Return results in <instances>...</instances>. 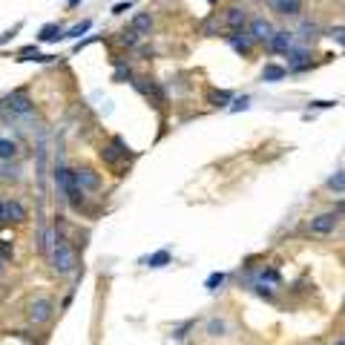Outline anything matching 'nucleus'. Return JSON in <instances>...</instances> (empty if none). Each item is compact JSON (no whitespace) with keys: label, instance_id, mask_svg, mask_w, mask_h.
Listing matches in <instances>:
<instances>
[{"label":"nucleus","instance_id":"f257e3e1","mask_svg":"<svg viewBox=\"0 0 345 345\" xmlns=\"http://www.w3.org/2000/svg\"><path fill=\"white\" fill-rule=\"evenodd\" d=\"M55 184H58V190L66 196V201L72 204V207H81L83 204V190L78 187V181H75V170H69V167H55Z\"/></svg>","mask_w":345,"mask_h":345},{"label":"nucleus","instance_id":"f03ea898","mask_svg":"<svg viewBox=\"0 0 345 345\" xmlns=\"http://www.w3.org/2000/svg\"><path fill=\"white\" fill-rule=\"evenodd\" d=\"M52 265L58 273H72V268H75V256L58 230H55V242H52Z\"/></svg>","mask_w":345,"mask_h":345},{"label":"nucleus","instance_id":"7ed1b4c3","mask_svg":"<svg viewBox=\"0 0 345 345\" xmlns=\"http://www.w3.org/2000/svg\"><path fill=\"white\" fill-rule=\"evenodd\" d=\"M337 225H340V213L334 210V213H322V216H316V219H311L308 230H311L313 236H328V233L337 230Z\"/></svg>","mask_w":345,"mask_h":345},{"label":"nucleus","instance_id":"20e7f679","mask_svg":"<svg viewBox=\"0 0 345 345\" xmlns=\"http://www.w3.org/2000/svg\"><path fill=\"white\" fill-rule=\"evenodd\" d=\"M55 308H52L49 299H35L32 305H29V319H32L35 325H43V322H49Z\"/></svg>","mask_w":345,"mask_h":345},{"label":"nucleus","instance_id":"39448f33","mask_svg":"<svg viewBox=\"0 0 345 345\" xmlns=\"http://www.w3.org/2000/svg\"><path fill=\"white\" fill-rule=\"evenodd\" d=\"M270 35H273V26H270L265 17H253V20H250V38H253V40L268 43V40H270Z\"/></svg>","mask_w":345,"mask_h":345},{"label":"nucleus","instance_id":"423d86ee","mask_svg":"<svg viewBox=\"0 0 345 345\" xmlns=\"http://www.w3.org/2000/svg\"><path fill=\"white\" fill-rule=\"evenodd\" d=\"M6 107H9L15 115H29L35 110V107H32V98H29L26 92H15L12 98L6 101Z\"/></svg>","mask_w":345,"mask_h":345},{"label":"nucleus","instance_id":"0eeeda50","mask_svg":"<svg viewBox=\"0 0 345 345\" xmlns=\"http://www.w3.org/2000/svg\"><path fill=\"white\" fill-rule=\"evenodd\" d=\"M268 43H270L273 52H291V46H294V32H285V29L282 32H273Z\"/></svg>","mask_w":345,"mask_h":345},{"label":"nucleus","instance_id":"6e6552de","mask_svg":"<svg viewBox=\"0 0 345 345\" xmlns=\"http://www.w3.org/2000/svg\"><path fill=\"white\" fill-rule=\"evenodd\" d=\"M270 6H273V12L285 17H296L302 12V0H270Z\"/></svg>","mask_w":345,"mask_h":345},{"label":"nucleus","instance_id":"1a4fd4ad","mask_svg":"<svg viewBox=\"0 0 345 345\" xmlns=\"http://www.w3.org/2000/svg\"><path fill=\"white\" fill-rule=\"evenodd\" d=\"M75 181H78L81 190H98L101 187L98 173H92V170H75Z\"/></svg>","mask_w":345,"mask_h":345},{"label":"nucleus","instance_id":"9d476101","mask_svg":"<svg viewBox=\"0 0 345 345\" xmlns=\"http://www.w3.org/2000/svg\"><path fill=\"white\" fill-rule=\"evenodd\" d=\"M58 38H64V29H61V23H46L40 35H38V40L40 43H52V40H58Z\"/></svg>","mask_w":345,"mask_h":345},{"label":"nucleus","instance_id":"9b49d317","mask_svg":"<svg viewBox=\"0 0 345 345\" xmlns=\"http://www.w3.org/2000/svg\"><path fill=\"white\" fill-rule=\"evenodd\" d=\"M150 26H153V17L147 12H138L132 17V32L135 35H150Z\"/></svg>","mask_w":345,"mask_h":345},{"label":"nucleus","instance_id":"f8f14e48","mask_svg":"<svg viewBox=\"0 0 345 345\" xmlns=\"http://www.w3.org/2000/svg\"><path fill=\"white\" fill-rule=\"evenodd\" d=\"M247 20V12L245 9H239V6H233V9H228V26L230 29H242Z\"/></svg>","mask_w":345,"mask_h":345},{"label":"nucleus","instance_id":"ddd939ff","mask_svg":"<svg viewBox=\"0 0 345 345\" xmlns=\"http://www.w3.org/2000/svg\"><path fill=\"white\" fill-rule=\"evenodd\" d=\"M6 219L9 222H23L26 219V207L20 201H6Z\"/></svg>","mask_w":345,"mask_h":345},{"label":"nucleus","instance_id":"4468645a","mask_svg":"<svg viewBox=\"0 0 345 345\" xmlns=\"http://www.w3.org/2000/svg\"><path fill=\"white\" fill-rule=\"evenodd\" d=\"M288 75V69L285 66H276V64H268L262 69V81H282Z\"/></svg>","mask_w":345,"mask_h":345},{"label":"nucleus","instance_id":"2eb2a0df","mask_svg":"<svg viewBox=\"0 0 345 345\" xmlns=\"http://www.w3.org/2000/svg\"><path fill=\"white\" fill-rule=\"evenodd\" d=\"M17 155V144L12 138H0V161H12Z\"/></svg>","mask_w":345,"mask_h":345},{"label":"nucleus","instance_id":"dca6fc26","mask_svg":"<svg viewBox=\"0 0 345 345\" xmlns=\"http://www.w3.org/2000/svg\"><path fill=\"white\" fill-rule=\"evenodd\" d=\"M305 66H308V52H305V49H294V52H291V66H288V69L299 72V69H305Z\"/></svg>","mask_w":345,"mask_h":345},{"label":"nucleus","instance_id":"f3484780","mask_svg":"<svg viewBox=\"0 0 345 345\" xmlns=\"http://www.w3.org/2000/svg\"><path fill=\"white\" fill-rule=\"evenodd\" d=\"M141 262L147 265V268H164V265L170 262V253H167V250H158V253H153V256L141 259Z\"/></svg>","mask_w":345,"mask_h":345},{"label":"nucleus","instance_id":"a211bd4d","mask_svg":"<svg viewBox=\"0 0 345 345\" xmlns=\"http://www.w3.org/2000/svg\"><path fill=\"white\" fill-rule=\"evenodd\" d=\"M328 190H334V193H345V170H340V173H334L328 181Z\"/></svg>","mask_w":345,"mask_h":345},{"label":"nucleus","instance_id":"6ab92c4d","mask_svg":"<svg viewBox=\"0 0 345 345\" xmlns=\"http://www.w3.org/2000/svg\"><path fill=\"white\" fill-rule=\"evenodd\" d=\"M230 43H233V49L242 52V55H250V38H239V35H230Z\"/></svg>","mask_w":345,"mask_h":345},{"label":"nucleus","instance_id":"aec40b11","mask_svg":"<svg viewBox=\"0 0 345 345\" xmlns=\"http://www.w3.org/2000/svg\"><path fill=\"white\" fill-rule=\"evenodd\" d=\"M89 26H92V23H89V20H83V23H78V26H72V29H69V32H66L64 38H81V35L86 32Z\"/></svg>","mask_w":345,"mask_h":345},{"label":"nucleus","instance_id":"412c9836","mask_svg":"<svg viewBox=\"0 0 345 345\" xmlns=\"http://www.w3.org/2000/svg\"><path fill=\"white\" fill-rule=\"evenodd\" d=\"M225 328H228V325H225V322H219V319H213V322L207 325L210 337H225Z\"/></svg>","mask_w":345,"mask_h":345},{"label":"nucleus","instance_id":"4be33fe9","mask_svg":"<svg viewBox=\"0 0 345 345\" xmlns=\"http://www.w3.org/2000/svg\"><path fill=\"white\" fill-rule=\"evenodd\" d=\"M222 282H225V273H210V276H207V288H210V291H216Z\"/></svg>","mask_w":345,"mask_h":345},{"label":"nucleus","instance_id":"5701e85b","mask_svg":"<svg viewBox=\"0 0 345 345\" xmlns=\"http://www.w3.org/2000/svg\"><path fill=\"white\" fill-rule=\"evenodd\" d=\"M262 282H270V285H276V282H279V273H276V270H262Z\"/></svg>","mask_w":345,"mask_h":345},{"label":"nucleus","instance_id":"b1692460","mask_svg":"<svg viewBox=\"0 0 345 345\" xmlns=\"http://www.w3.org/2000/svg\"><path fill=\"white\" fill-rule=\"evenodd\" d=\"M12 253H15V250H12L9 242H0V259H12Z\"/></svg>","mask_w":345,"mask_h":345},{"label":"nucleus","instance_id":"393cba45","mask_svg":"<svg viewBox=\"0 0 345 345\" xmlns=\"http://www.w3.org/2000/svg\"><path fill=\"white\" fill-rule=\"evenodd\" d=\"M130 9H132L130 0H127V3H115V6H113V15H124V12H130Z\"/></svg>","mask_w":345,"mask_h":345},{"label":"nucleus","instance_id":"a878e982","mask_svg":"<svg viewBox=\"0 0 345 345\" xmlns=\"http://www.w3.org/2000/svg\"><path fill=\"white\" fill-rule=\"evenodd\" d=\"M213 101H216V107H225V101H230V92H216Z\"/></svg>","mask_w":345,"mask_h":345},{"label":"nucleus","instance_id":"bb28decb","mask_svg":"<svg viewBox=\"0 0 345 345\" xmlns=\"http://www.w3.org/2000/svg\"><path fill=\"white\" fill-rule=\"evenodd\" d=\"M17 29H20V23H17L15 29H9V32H3V35H0V46H3L6 40H12V38H15V32H17Z\"/></svg>","mask_w":345,"mask_h":345},{"label":"nucleus","instance_id":"cd10ccee","mask_svg":"<svg viewBox=\"0 0 345 345\" xmlns=\"http://www.w3.org/2000/svg\"><path fill=\"white\" fill-rule=\"evenodd\" d=\"M3 222H6V201L0 198V225H3Z\"/></svg>","mask_w":345,"mask_h":345},{"label":"nucleus","instance_id":"c85d7f7f","mask_svg":"<svg viewBox=\"0 0 345 345\" xmlns=\"http://www.w3.org/2000/svg\"><path fill=\"white\" fill-rule=\"evenodd\" d=\"M66 3H69V6H78V3H81V0H66Z\"/></svg>","mask_w":345,"mask_h":345},{"label":"nucleus","instance_id":"c756f323","mask_svg":"<svg viewBox=\"0 0 345 345\" xmlns=\"http://www.w3.org/2000/svg\"><path fill=\"white\" fill-rule=\"evenodd\" d=\"M337 345H345V340H340V343H337Z\"/></svg>","mask_w":345,"mask_h":345},{"label":"nucleus","instance_id":"7c9ffc66","mask_svg":"<svg viewBox=\"0 0 345 345\" xmlns=\"http://www.w3.org/2000/svg\"><path fill=\"white\" fill-rule=\"evenodd\" d=\"M0 270H3V259H0Z\"/></svg>","mask_w":345,"mask_h":345},{"label":"nucleus","instance_id":"2f4dec72","mask_svg":"<svg viewBox=\"0 0 345 345\" xmlns=\"http://www.w3.org/2000/svg\"><path fill=\"white\" fill-rule=\"evenodd\" d=\"M268 3H270V0H268Z\"/></svg>","mask_w":345,"mask_h":345}]
</instances>
